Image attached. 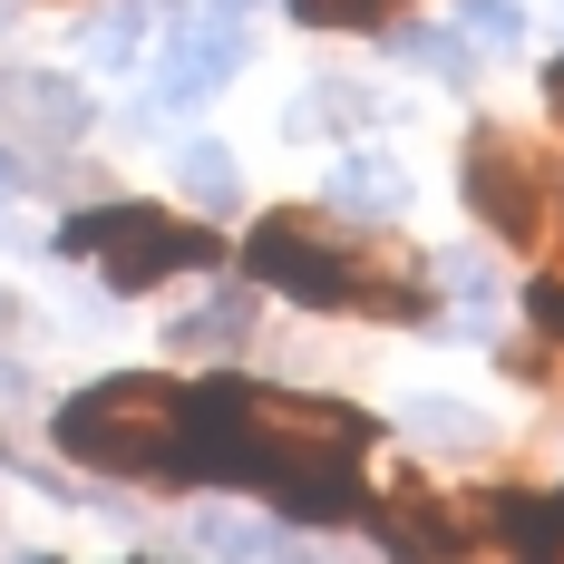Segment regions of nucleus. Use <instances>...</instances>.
Wrapping results in <instances>:
<instances>
[{"label": "nucleus", "instance_id": "obj_4", "mask_svg": "<svg viewBox=\"0 0 564 564\" xmlns=\"http://www.w3.org/2000/svg\"><path fill=\"white\" fill-rule=\"evenodd\" d=\"M58 253L88 263L108 292H156L175 273H205L225 243L205 225H185V215H156V205H98V215H68Z\"/></svg>", "mask_w": 564, "mask_h": 564}, {"label": "nucleus", "instance_id": "obj_13", "mask_svg": "<svg viewBox=\"0 0 564 564\" xmlns=\"http://www.w3.org/2000/svg\"><path fill=\"white\" fill-rule=\"evenodd\" d=\"M380 10H399V0H292V20H312V30H360Z\"/></svg>", "mask_w": 564, "mask_h": 564}, {"label": "nucleus", "instance_id": "obj_2", "mask_svg": "<svg viewBox=\"0 0 564 564\" xmlns=\"http://www.w3.org/2000/svg\"><path fill=\"white\" fill-rule=\"evenodd\" d=\"M243 273L312 302V312H380V322H429V282L419 263H399L390 243L322 225V215H263L243 243Z\"/></svg>", "mask_w": 564, "mask_h": 564}, {"label": "nucleus", "instance_id": "obj_20", "mask_svg": "<svg viewBox=\"0 0 564 564\" xmlns=\"http://www.w3.org/2000/svg\"><path fill=\"white\" fill-rule=\"evenodd\" d=\"M10 322H20V302H10V292H0V332H10Z\"/></svg>", "mask_w": 564, "mask_h": 564}, {"label": "nucleus", "instance_id": "obj_8", "mask_svg": "<svg viewBox=\"0 0 564 564\" xmlns=\"http://www.w3.org/2000/svg\"><path fill=\"white\" fill-rule=\"evenodd\" d=\"M0 108L20 117V127H40V137H78V127H88V98H78L68 78H40V68H30V78H10V88H0Z\"/></svg>", "mask_w": 564, "mask_h": 564}, {"label": "nucleus", "instance_id": "obj_9", "mask_svg": "<svg viewBox=\"0 0 564 564\" xmlns=\"http://www.w3.org/2000/svg\"><path fill=\"white\" fill-rule=\"evenodd\" d=\"M497 525H507L516 564H564V487L555 497H497Z\"/></svg>", "mask_w": 564, "mask_h": 564}, {"label": "nucleus", "instance_id": "obj_5", "mask_svg": "<svg viewBox=\"0 0 564 564\" xmlns=\"http://www.w3.org/2000/svg\"><path fill=\"white\" fill-rule=\"evenodd\" d=\"M467 205H477V225H497V243H545L555 225L545 166H525L516 137H467Z\"/></svg>", "mask_w": 564, "mask_h": 564}, {"label": "nucleus", "instance_id": "obj_12", "mask_svg": "<svg viewBox=\"0 0 564 564\" xmlns=\"http://www.w3.org/2000/svg\"><path fill=\"white\" fill-rule=\"evenodd\" d=\"M185 185H195L205 205H234V156L225 147H185Z\"/></svg>", "mask_w": 564, "mask_h": 564}, {"label": "nucleus", "instance_id": "obj_11", "mask_svg": "<svg viewBox=\"0 0 564 564\" xmlns=\"http://www.w3.org/2000/svg\"><path fill=\"white\" fill-rule=\"evenodd\" d=\"M243 332H253V302L225 292V302H205V312H185V322H175V350H234Z\"/></svg>", "mask_w": 564, "mask_h": 564}, {"label": "nucleus", "instance_id": "obj_1", "mask_svg": "<svg viewBox=\"0 0 564 564\" xmlns=\"http://www.w3.org/2000/svg\"><path fill=\"white\" fill-rule=\"evenodd\" d=\"M370 457V419L340 399L253 390V380H205L185 390V477L263 487L292 516H350V467Z\"/></svg>", "mask_w": 564, "mask_h": 564}, {"label": "nucleus", "instance_id": "obj_14", "mask_svg": "<svg viewBox=\"0 0 564 564\" xmlns=\"http://www.w3.org/2000/svg\"><path fill=\"white\" fill-rule=\"evenodd\" d=\"M467 30H477V40H497V50H507L516 30H525V10H516V0H467Z\"/></svg>", "mask_w": 564, "mask_h": 564}, {"label": "nucleus", "instance_id": "obj_3", "mask_svg": "<svg viewBox=\"0 0 564 564\" xmlns=\"http://www.w3.org/2000/svg\"><path fill=\"white\" fill-rule=\"evenodd\" d=\"M58 448L98 477H156V487H185V390L156 380V370H127V380H98L58 409Z\"/></svg>", "mask_w": 564, "mask_h": 564}, {"label": "nucleus", "instance_id": "obj_19", "mask_svg": "<svg viewBox=\"0 0 564 564\" xmlns=\"http://www.w3.org/2000/svg\"><path fill=\"white\" fill-rule=\"evenodd\" d=\"M10 185H20V156H10V147H0V195H10Z\"/></svg>", "mask_w": 564, "mask_h": 564}, {"label": "nucleus", "instance_id": "obj_16", "mask_svg": "<svg viewBox=\"0 0 564 564\" xmlns=\"http://www.w3.org/2000/svg\"><path fill=\"white\" fill-rule=\"evenodd\" d=\"M399 50L429 58V68H467V50H457V40H438V30H399Z\"/></svg>", "mask_w": 564, "mask_h": 564}, {"label": "nucleus", "instance_id": "obj_17", "mask_svg": "<svg viewBox=\"0 0 564 564\" xmlns=\"http://www.w3.org/2000/svg\"><path fill=\"white\" fill-rule=\"evenodd\" d=\"M535 312H545V322L564 332V282H535Z\"/></svg>", "mask_w": 564, "mask_h": 564}, {"label": "nucleus", "instance_id": "obj_15", "mask_svg": "<svg viewBox=\"0 0 564 564\" xmlns=\"http://www.w3.org/2000/svg\"><path fill=\"white\" fill-rule=\"evenodd\" d=\"M88 50H98V58H127V50H137V10H108V20L88 30Z\"/></svg>", "mask_w": 564, "mask_h": 564}, {"label": "nucleus", "instance_id": "obj_6", "mask_svg": "<svg viewBox=\"0 0 564 564\" xmlns=\"http://www.w3.org/2000/svg\"><path fill=\"white\" fill-rule=\"evenodd\" d=\"M243 50H253V40H243L234 10H215V0L185 10V20L166 30V58H156V108H195V98H215L234 68H243Z\"/></svg>", "mask_w": 564, "mask_h": 564}, {"label": "nucleus", "instance_id": "obj_7", "mask_svg": "<svg viewBox=\"0 0 564 564\" xmlns=\"http://www.w3.org/2000/svg\"><path fill=\"white\" fill-rule=\"evenodd\" d=\"M380 545H390L399 564H477V535L457 525L438 497H419V487H399V497H380Z\"/></svg>", "mask_w": 564, "mask_h": 564}, {"label": "nucleus", "instance_id": "obj_10", "mask_svg": "<svg viewBox=\"0 0 564 564\" xmlns=\"http://www.w3.org/2000/svg\"><path fill=\"white\" fill-rule=\"evenodd\" d=\"M332 195H340V205H360V215H399V205H409V175H399L390 156H340Z\"/></svg>", "mask_w": 564, "mask_h": 564}, {"label": "nucleus", "instance_id": "obj_18", "mask_svg": "<svg viewBox=\"0 0 564 564\" xmlns=\"http://www.w3.org/2000/svg\"><path fill=\"white\" fill-rule=\"evenodd\" d=\"M545 108L564 117V58H555V68H545Z\"/></svg>", "mask_w": 564, "mask_h": 564}]
</instances>
